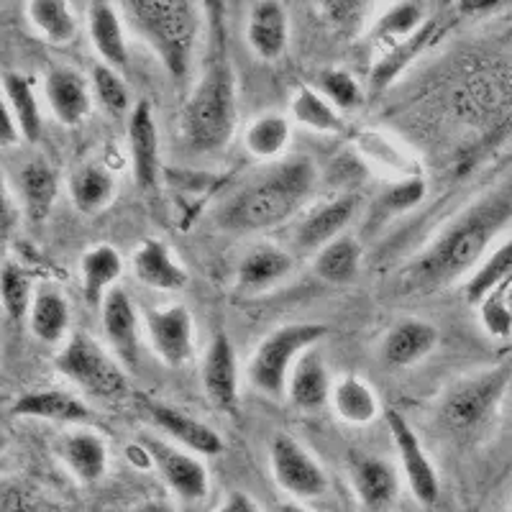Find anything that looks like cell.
Masks as SVG:
<instances>
[{
    "label": "cell",
    "mask_w": 512,
    "mask_h": 512,
    "mask_svg": "<svg viewBox=\"0 0 512 512\" xmlns=\"http://www.w3.org/2000/svg\"><path fill=\"white\" fill-rule=\"evenodd\" d=\"M512 223V172L464 208L438 239L408 269L415 290H438L472 272L495 249V241Z\"/></svg>",
    "instance_id": "obj_1"
},
{
    "label": "cell",
    "mask_w": 512,
    "mask_h": 512,
    "mask_svg": "<svg viewBox=\"0 0 512 512\" xmlns=\"http://www.w3.org/2000/svg\"><path fill=\"white\" fill-rule=\"evenodd\" d=\"M239 123V82L223 36L221 13L210 11V39L200 72L185 108L180 131L192 152L216 154L236 134Z\"/></svg>",
    "instance_id": "obj_2"
},
{
    "label": "cell",
    "mask_w": 512,
    "mask_h": 512,
    "mask_svg": "<svg viewBox=\"0 0 512 512\" xmlns=\"http://www.w3.org/2000/svg\"><path fill=\"white\" fill-rule=\"evenodd\" d=\"M318 187V167L308 157H290L246 182L218 208L216 223L228 233H264L303 210Z\"/></svg>",
    "instance_id": "obj_3"
},
{
    "label": "cell",
    "mask_w": 512,
    "mask_h": 512,
    "mask_svg": "<svg viewBox=\"0 0 512 512\" xmlns=\"http://www.w3.org/2000/svg\"><path fill=\"white\" fill-rule=\"evenodd\" d=\"M121 11L123 21L152 47L172 80H185L203 29L200 8L190 0H126Z\"/></svg>",
    "instance_id": "obj_4"
},
{
    "label": "cell",
    "mask_w": 512,
    "mask_h": 512,
    "mask_svg": "<svg viewBox=\"0 0 512 512\" xmlns=\"http://www.w3.org/2000/svg\"><path fill=\"white\" fill-rule=\"evenodd\" d=\"M510 379L512 364H500L456 382L438 408L443 428L456 438H477L497 418Z\"/></svg>",
    "instance_id": "obj_5"
},
{
    "label": "cell",
    "mask_w": 512,
    "mask_h": 512,
    "mask_svg": "<svg viewBox=\"0 0 512 512\" xmlns=\"http://www.w3.org/2000/svg\"><path fill=\"white\" fill-rule=\"evenodd\" d=\"M331 328L323 323H287L262 338L249 361V382L267 397H285L297 359L323 341Z\"/></svg>",
    "instance_id": "obj_6"
},
{
    "label": "cell",
    "mask_w": 512,
    "mask_h": 512,
    "mask_svg": "<svg viewBox=\"0 0 512 512\" xmlns=\"http://www.w3.org/2000/svg\"><path fill=\"white\" fill-rule=\"evenodd\" d=\"M54 367L85 395L98 400H121L128 395V379L121 361L113 359L90 333L75 331L59 349Z\"/></svg>",
    "instance_id": "obj_7"
},
{
    "label": "cell",
    "mask_w": 512,
    "mask_h": 512,
    "mask_svg": "<svg viewBox=\"0 0 512 512\" xmlns=\"http://www.w3.org/2000/svg\"><path fill=\"white\" fill-rule=\"evenodd\" d=\"M269 466L274 482L295 500H318L328 492L326 469L290 433H277L269 441Z\"/></svg>",
    "instance_id": "obj_8"
},
{
    "label": "cell",
    "mask_w": 512,
    "mask_h": 512,
    "mask_svg": "<svg viewBox=\"0 0 512 512\" xmlns=\"http://www.w3.org/2000/svg\"><path fill=\"white\" fill-rule=\"evenodd\" d=\"M139 446L146 451L159 477L172 489V495L182 502H200L208 497L210 474L198 454L154 436H141Z\"/></svg>",
    "instance_id": "obj_9"
},
{
    "label": "cell",
    "mask_w": 512,
    "mask_h": 512,
    "mask_svg": "<svg viewBox=\"0 0 512 512\" xmlns=\"http://www.w3.org/2000/svg\"><path fill=\"white\" fill-rule=\"evenodd\" d=\"M384 420H387L390 436L395 441L402 477L408 482L413 497L420 505H436L438 497H441V479H438L431 456L425 454L418 433L413 431L410 420L395 408L384 410Z\"/></svg>",
    "instance_id": "obj_10"
},
{
    "label": "cell",
    "mask_w": 512,
    "mask_h": 512,
    "mask_svg": "<svg viewBox=\"0 0 512 512\" xmlns=\"http://www.w3.org/2000/svg\"><path fill=\"white\" fill-rule=\"evenodd\" d=\"M146 338L154 354L172 369L185 367L195 349V323L185 305L144 310Z\"/></svg>",
    "instance_id": "obj_11"
},
{
    "label": "cell",
    "mask_w": 512,
    "mask_h": 512,
    "mask_svg": "<svg viewBox=\"0 0 512 512\" xmlns=\"http://www.w3.org/2000/svg\"><path fill=\"white\" fill-rule=\"evenodd\" d=\"M128 154H131L136 187L141 192L157 190L162 177V154H159L157 118L149 100H136L134 111L128 116Z\"/></svg>",
    "instance_id": "obj_12"
},
{
    "label": "cell",
    "mask_w": 512,
    "mask_h": 512,
    "mask_svg": "<svg viewBox=\"0 0 512 512\" xmlns=\"http://www.w3.org/2000/svg\"><path fill=\"white\" fill-rule=\"evenodd\" d=\"M239 356L226 333H216L203 356V390L221 413H239Z\"/></svg>",
    "instance_id": "obj_13"
},
{
    "label": "cell",
    "mask_w": 512,
    "mask_h": 512,
    "mask_svg": "<svg viewBox=\"0 0 512 512\" xmlns=\"http://www.w3.org/2000/svg\"><path fill=\"white\" fill-rule=\"evenodd\" d=\"M100 326H103L108 346L113 349L116 359L123 367L134 369L139 364L141 318L134 300L123 287L108 292V297L100 305Z\"/></svg>",
    "instance_id": "obj_14"
},
{
    "label": "cell",
    "mask_w": 512,
    "mask_h": 512,
    "mask_svg": "<svg viewBox=\"0 0 512 512\" xmlns=\"http://www.w3.org/2000/svg\"><path fill=\"white\" fill-rule=\"evenodd\" d=\"M146 413H149V418H152L159 431H164V436H169L177 446L187 448L192 454L218 456L226 448V441L213 425L203 423V420L175 408V405L149 400L146 402Z\"/></svg>",
    "instance_id": "obj_15"
},
{
    "label": "cell",
    "mask_w": 512,
    "mask_h": 512,
    "mask_svg": "<svg viewBox=\"0 0 512 512\" xmlns=\"http://www.w3.org/2000/svg\"><path fill=\"white\" fill-rule=\"evenodd\" d=\"M349 482L356 500L367 512L390 510L400 495V474L395 466L372 454L349 456Z\"/></svg>",
    "instance_id": "obj_16"
},
{
    "label": "cell",
    "mask_w": 512,
    "mask_h": 512,
    "mask_svg": "<svg viewBox=\"0 0 512 512\" xmlns=\"http://www.w3.org/2000/svg\"><path fill=\"white\" fill-rule=\"evenodd\" d=\"M44 98L62 126H80L93 108V85L72 67H57L44 80Z\"/></svg>",
    "instance_id": "obj_17"
},
{
    "label": "cell",
    "mask_w": 512,
    "mask_h": 512,
    "mask_svg": "<svg viewBox=\"0 0 512 512\" xmlns=\"http://www.w3.org/2000/svg\"><path fill=\"white\" fill-rule=\"evenodd\" d=\"M333 379L318 349H308L292 367L287 379V400L300 413H318L331 402Z\"/></svg>",
    "instance_id": "obj_18"
},
{
    "label": "cell",
    "mask_w": 512,
    "mask_h": 512,
    "mask_svg": "<svg viewBox=\"0 0 512 512\" xmlns=\"http://www.w3.org/2000/svg\"><path fill=\"white\" fill-rule=\"evenodd\" d=\"M246 41L251 52L264 62H277L290 44V18L277 0L251 3L246 16Z\"/></svg>",
    "instance_id": "obj_19"
},
{
    "label": "cell",
    "mask_w": 512,
    "mask_h": 512,
    "mask_svg": "<svg viewBox=\"0 0 512 512\" xmlns=\"http://www.w3.org/2000/svg\"><path fill=\"white\" fill-rule=\"evenodd\" d=\"M359 210V195H341V198L313 208L295 231V244L300 251H315L344 236V228L354 221Z\"/></svg>",
    "instance_id": "obj_20"
},
{
    "label": "cell",
    "mask_w": 512,
    "mask_h": 512,
    "mask_svg": "<svg viewBox=\"0 0 512 512\" xmlns=\"http://www.w3.org/2000/svg\"><path fill=\"white\" fill-rule=\"evenodd\" d=\"M131 267H134L136 280L141 285L159 292H180L190 282L187 269L177 262L172 249L159 239L141 241L134 254H131Z\"/></svg>",
    "instance_id": "obj_21"
},
{
    "label": "cell",
    "mask_w": 512,
    "mask_h": 512,
    "mask_svg": "<svg viewBox=\"0 0 512 512\" xmlns=\"http://www.w3.org/2000/svg\"><path fill=\"white\" fill-rule=\"evenodd\" d=\"M292 256L274 244H256L244 254L236 267V290L241 295H259L272 290L292 274Z\"/></svg>",
    "instance_id": "obj_22"
},
{
    "label": "cell",
    "mask_w": 512,
    "mask_h": 512,
    "mask_svg": "<svg viewBox=\"0 0 512 512\" xmlns=\"http://www.w3.org/2000/svg\"><path fill=\"white\" fill-rule=\"evenodd\" d=\"M438 328L428 320H400L382 341V359L395 369H410L433 354L438 346Z\"/></svg>",
    "instance_id": "obj_23"
},
{
    "label": "cell",
    "mask_w": 512,
    "mask_h": 512,
    "mask_svg": "<svg viewBox=\"0 0 512 512\" xmlns=\"http://www.w3.org/2000/svg\"><path fill=\"white\" fill-rule=\"evenodd\" d=\"M57 454L72 477L82 484H95L108 472V446L98 433L85 428L59 436Z\"/></svg>",
    "instance_id": "obj_24"
},
{
    "label": "cell",
    "mask_w": 512,
    "mask_h": 512,
    "mask_svg": "<svg viewBox=\"0 0 512 512\" xmlns=\"http://www.w3.org/2000/svg\"><path fill=\"white\" fill-rule=\"evenodd\" d=\"M88 34L103 64L118 72L128 70L126 34H123L121 13L113 3H105V0L88 3Z\"/></svg>",
    "instance_id": "obj_25"
},
{
    "label": "cell",
    "mask_w": 512,
    "mask_h": 512,
    "mask_svg": "<svg viewBox=\"0 0 512 512\" xmlns=\"http://www.w3.org/2000/svg\"><path fill=\"white\" fill-rule=\"evenodd\" d=\"M123 274V259L116 246L98 244L80 259L82 297L90 308H100L108 292L116 290Z\"/></svg>",
    "instance_id": "obj_26"
},
{
    "label": "cell",
    "mask_w": 512,
    "mask_h": 512,
    "mask_svg": "<svg viewBox=\"0 0 512 512\" xmlns=\"http://www.w3.org/2000/svg\"><path fill=\"white\" fill-rule=\"evenodd\" d=\"M11 415L49 423H85L90 418V408L80 397L64 390H34L13 402Z\"/></svg>",
    "instance_id": "obj_27"
},
{
    "label": "cell",
    "mask_w": 512,
    "mask_h": 512,
    "mask_svg": "<svg viewBox=\"0 0 512 512\" xmlns=\"http://www.w3.org/2000/svg\"><path fill=\"white\" fill-rule=\"evenodd\" d=\"M18 200L31 223H44L57 203V172L44 159H31L18 169Z\"/></svg>",
    "instance_id": "obj_28"
},
{
    "label": "cell",
    "mask_w": 512,
    "mask_h": 512,
    "mask_svg": "<svg viewBox=\"0 0 512 512\" xmlns=\"http://www.w3.org/2000/svg\"><path fill=\"white\" fill-rule=\"evenodd\" d=\"M70 303L67 297L57 290H39L34 297V305L29 310V328L39 341L49 346L67 344L70 333Z\"/></svg>",
    "instance_id": "obj_29"
},
{
    "label": "cell",
    "mask_w": 512,
    "mask_h": 512,
    "mask_svg": "<svg viewBox=\"0 0 512 512\" xmlns=\"http://www.w3.org/2000/svg\"><path fill=\"white\" fill-rule=\"evenodd\" d=\"M331 405L338 418L349 425H369L382 413L374 387L361 377H356V374H346V377L336 379Z\"/></svg>",
    "instance_id": "obj_30"
},
{
    "label": "cell",
    "mask_w": 512,
    "mask_h": 512,
    "mask_svg": "<svg viewBox=\"0 0 512 512\" xmlns=\"http://www.w3.org/2000/svg\"><path fill=\"white\" fill-rule=\"evenodd\" d=\"M116 198V177L100 164H82L70 177V200L77 213L95 216Z\"/></svg>",
    "instance_id": "obj_31"
},
{
    "label": "cell",
    "mask_w": 512,
    "mask_h": 512,
    "mask_svg": "<svg viewBox=\"0 0 512 512\" xmlns=\"http://www.w3.org/2000/svg\"><path fill=\"white\" fill-rule=\"evenodd\" d=\"M3 105L18 121L24 141L36 144L41 136V111L31 77L21 75V72H6V77H3Z\"/></svg>",
    "instance_id": "obj_32"
},
{
    "label": "cell",
    "mask_w": 512,
    "mask_h": 512,
    "mask_svg": "<svg viewBox=\"0 0 512 512\" xmlns=\"http://www.w3.org/2000/svg\"><path fill=\"white\" fill-rule=\"evenodd\" d=\"M436 34L438 24L436 21H428L413 39H408L405 44H400V47L390 49V52H384L382 57L377 59V64L372 67V75H369V85H372L374 93H382L387 85H392L402 72L408 70V64H413L415 59L423 54V49L428 47V44H433Z\"/></svg>",
    "instance_id": "obj_33"
},
{
    "label": "cell",
    "mask_w": 512,
    "mask_h": 512,
    "mask_svg": "<svg viewBox=\"0 0 512 512\" xmlns=\"http://www.w3.org/2000/svg\"><path fill=\"white\" fill-rule=\"evenodd\" d=\"M361 244L354 236H338L336 241H331L328 246L315 254L313 259V272L318 274L323 282H331V285H346V282H354L359 277L361 269Z\"/></svg>",
    "instance_id": "obj_34"
},
{
    "label": "cell",
    "mask_w": 512,
    "mask_h": 512,
    "mask_svg": "<svg viewBox=\"0 0 512 512\" xmlns=\"http://www.w3.org/2000/svg\"><path fill=\"white\" fill-rule=\"evenodd\" d=\"M290 111L297 123L320 131V134H346V128H349V123H346V118L341 116L336 105L323 98L315 88H308V85L295 90Z\"/></svg>",
    "instance_id": "obj_35"
},
{
    "label": "cell",
    "mask_w": 512,
    "mask_h": 512,
    "mask_svg": "<svg viewBox=\"0 0 512 512\" xmlns=\"http://www.w3.org/2000/svg\"><path fill=\"white\" fill-rule=\"evenodd\" d=\"M425 24H428V18H425V8L420 3H397L374 24L372 39L384 54L413 39Z\"/></svg>",
    "instance_id": "obj_36"
},
{
    "label": "cell",
    "mask_w": 512,
    "mask_h": 512,
    "mask_svg": "<svg viewBox=\"0 0 512 512\" xmlns=\"http://www.w3.org/2000/svg\"><path fill=\"white\" fill-rule=\"evenodd\" d=\"M292 126L282 113H264L249 123L244 134L246 152L256 159H277L287 152Z\"/></svg>",
    "instance_id": "obj_37"
},
{
    "label": "cell",
    "mask_w": 512,
    "mask_h": 512,
    "mask_svg": "<svg viewBox=\"0 0 512 512\" xmlns=\"http://www.w3.org/2000/svg\"><path fill=\"white\" fill-rule=\"evenodd\" d=\"M512 280V239L502 241L500 246L489 251L487 259L472 272L466 282V297L469 303L482 305L492 292L500 290L505 282Z\"/></svg>",
    "instance_id": "obj_38"
},
{
    "label": "cell",
    "mask_w": 512,
    "mask_h": 512,
    "mask_svg": "<svg viewBox=\"0 0 512 512\" xmlns=\"http://www.w3.org/2000/svg\"><path fill=\"white\" fill-rule=\"evenodd\" d=\"M26 16L36 34L52 44H70L77 39V18L70 3L64 0H31L26 6Z\"/></svg>",
    "instance_id": "obj_39"
},
{
    "label": "cell",
    "mask_w": 512,
    "mask_h": 512,
    "mask_svg": "<svg viewBox=\"0 0 512 512\" xmlns=\"http://www.w3.org/2000/svg\"><path fill=\"white\" fill-rule=\"evenodd\" d=\"M90 85H93V98L98 100V105L103 108L108 116L121 118L123 113L131 116V90H128V82L123 80V75L108 64H95L93 72H90Z\"/></svg>",
    "instance_id": "obj_40"
},
{
    "label": "cell",
    "mask_w": 512,
    "mask_h": 512,
    "mask_svg": "<svg viewBox=\"0 0 512 512\" xmlns=\"http://www.w3.org/2000/svg\"><path fill=\"white\" fill-rule=\"evenodd\" d=\"M0 290H3V308L11 320L29 318V310L34 305V285H31V274L21 264L8 259L0 272Z\"/></svg>",
    "instance_id": "obj_41"
},
{
    "label": "cell",
    "mask_w": 512,
    "mask_h": 512,
    "mask_svg": "<svg viewBox=\"0 0 512 512\" xmlns=\"http://www.w3.org/2000/svg\"><path fill=\"white\" fill-rule=\"evenodd\" d=\"M318 93L323 98L331 100L338 111H354L359 108L364 93H361L359 82L354 80V75H349L346 70H326L318 80Z\"/></svg>",
    "instance_id": "obj_42"
},
{
    "label": "cell",
    "mask_w": 512,
    "mask_h": 512,
    "mask_svg": "<svg viewBox=\"0 0 512 512\" xmlns=\"http://www.w3.org/2000/svg\"><path fill=\"white\" fill-rule=\"evenodd\" d=\"M3 512H64L54 500L44 497L29 484H6L3 487Z\"/></svg>",
    "instance_id": "obj_43"
},
{
    "label": "cell",
    "mask_w": 512,
    "mask_h": 512,
    "mask_svg": "<svg viewBox=\"0 0 512 512\" xmlns=\"http://www.w3.org/2000/svg\"><path fill=\"white\" fill-rule=\"evenodd\" d=\"M323 13H326V21L341 34H359L361 26H364V16H367V3H356V0H331V3H323Z\"/></svg>",
    "instance_id": "obj_44"
},
{
    "label": "cell",
    "mask_w": 512,
    "mask_h": 512,
    "mask_svg": "<svg viewBox=\"0 0 512 512\" xmlns=\"http://www.w3.org/2000/svg\"><path fill=\"white\" fill-rule=\"evenodd\" d=\"M425 198V182L420 177H410V180L400 182V185L390 187L382 195L384 213H405V210L415 208L420 200Z\"/></svg>",
    "instance_id": "obj_45"
},
{
    "label": "cell",
    "mask_w": 512,
    "mask_h": 512,
    "mask_svg": "<svg viewBox=\"0 0 512 512\" xmlns=\"http://www.w3.org/2000/svg\"><path fill=\"white\" fill-rule=\"evenodd\" d=\"M216 512H262L259 502L249 495V492H241V489H233L223 497V502L218 505Z\"/></svg>",
    "instance_id": "obj_46"
},
{
    "label": "cell",
    "mask_w": 512,
    "mask_h": 512,
    "mask_svg": "<svg viewBox=\"0 0 512 512\" xmlns=\"http://www.w3.org/2000/svg\"><path fill=\"white\" fill-rule=\"evenodd\" d=\"M21 139H24V134H21V128H18V121L13 118V113L8 111L6 105H3V128H0V146H3V149H11V146L18 144Z\"/></svg>",
    "instance_id": "obj_47"
},
{
    "label": "cell",
    "mask_w": 512,
    "mask_h": 512,
    "mask_svg": "<svg viewBox=\"0 0 512 512\" xmlns=\"http://www.w3.org/2000/svg\"><path fill=\"white\" fill-rule=\"evenodd\" d=\"M502 3H495V0H484V3H459V8H464L466 13H484V11H495Z\"/></svg>",
    "instance_id": "obj_48"
},
{
    "label": "cell",
    "mask_w": 512,
    "mask_h": 512,
    "mask_svg": "<svg viewBox=\"0 0 512 512\" xmlns=\"http://www.w3.org/2000/svg\"><path fill=\"white\" fill-rule=\"evenodd\" d=\"M136 512H177V510L164 500H146Z\"/></svg>",
    "instance_id": "obj_49"
},
{
    "label": "cell",
    "mask_w": 512,
    "mask_h": 512,
    "mask_svg": "<svg viewBox=\"0 0 512 512\" xmlns=\"http://www.w3.org/2000/svg\"><path fill=\"white\" fill-rule=\"evenodd\" d=\"M272 512H310V510L300 505V502H282V505L274 507Z\"/></svg>",
    "instance_id": "obj_50"
},
{
    "label": "cell",
    "mask_w": 512,
    "mask_h": 512,
    "mask_svg": "<svg viewBox=\"0 0 512 512\" xmlns=\"http://www.w3.org/2000/svg\"><path fill=\"white\" fill-rule=\"evenodd\" d=\"M507 512H512V505H510V510H507Z\"/></svg>",
    "instance_id": "obj_51"
}]
</instances>
